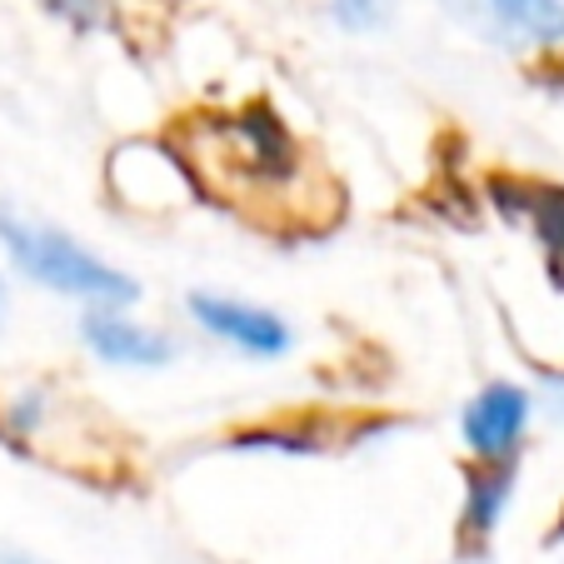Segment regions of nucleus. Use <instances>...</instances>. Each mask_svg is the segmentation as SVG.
Instances as JSON below:
<instances>
[{"label": "nucleus", "instance_id": "nucleus-7", "mask_svg": "<svg viewBox=\"0 0 564 564\" xmlns=\"http://www.w3.org/2000/svg\"><path fill=\"white\" fill-rule=\"evenodd\" d=\"M510 500H514V459H475L465 485V510H459V534L469 544H485L500 530Z\"/></svg>", "mask_w": 564, "mask_h": 564}, {"label": "nucleus", "instance_id": "nucleus-10", "mask_svg": "<svg viewBox=\"0 0 564 564\" xmlns=\"http://www.w3.org/2000/svg\"><path fill=\"white\" fill-rule=\"evenodd\" d=\"M0 564H41V560H31V554H15V550H0Z\"/></svg>", "mask_w": 564, "mask_h": 564}, {"label": "nucleus", "instance_id": "nucleus-4", "mask_svg": "<svg viewBox=\"0 0 564 564\" xmlns=\"http://www.w3.org/2000/svg\"><path fill=\"white\" fill-rule=\"evenodd\" d=\"M440 11L500 51H560L564 0H440Z\"/></svg>", "mask_w": 564, "mask_h": 564}, {"label": "nucleus", "instance_id": "nucleus-1", "mask_svg": "<svg viewBox=\"0 0 564 564\" xmlns=\"http://www.w3.org/2000/svg\"><path fill=\"white\" fill-rule=\"evenodd\" d=\"M195 191L275 230H319L335 215L325 205V171L270 106H235L195 116L175 135Z\"/></svg>", "mask_w": 564, "mask_h": 564}, {"label": "nucleus", "instance_id": "nucleus-2", "mask_svg": "<svg viewBox=\"0 0 564 564\" xmlns=\"http://www.w3.org/2000/svg\"><path fill=\"white\" fill-rule=\"evenodd\" d=\"M0 250H6V260L31 285L51 290L61 300H75V305H86V310L135 305L140 300L135 275H126L106 256H96L86 240H75L65 225L41 220V215L0 205Z\"/></svg>", "mask_w": 564, "mask_h": 564}, {"label": "nucleus", "instance_id": "nucleus-6", "mask_svg": "<svg viewBox=\"0 0 564 564\" xmlns=\"http://www.w3.org/2000/svg\"><path fill=\"white\" fill-rule=\"evenodd\" d=\"M80 340L110 370H165L175 360V335L130 315V305H100L80 315Z\"/></svg>", "mask_w": 564, "mask_h": 564}, {"label": "nucleus", "instance_id": "nucleus-5", "mask_svg": "<svg viewBox=\"0 0 564 564\" xmlns=\"http://www.w3.org/2000/svg\"><path fill=\"white\" fill-rule=\"evenodd\" d=\"M534 420V394L514 380H490L459 410V440L475 459H520Z\"/></svg>", "mask_w": 564, "mask_h": 564}, {"label": "nucleus", "instance_id": "nucleus-11", "mask_svg": "<svg viewBox=\"0 0 564 564\" xmlns=\"http://www.w3.org/2000/svg\"><path fill=\"white\" fill-rule=\"evenodd\" d=\"M6 315H11V295H6V285H0V330H6Z\"/></svg>", "mask_w": 564, "mask_h": 564}, {"label": "nucleus", "instance_id": "nucleus-3", "mask_svg": "<svg viewBox=\"0 0 564 564\" xmlns=\"http://www.w3.org/2000/svg\"><path fill=\"white\" fill-rule=\"evenodd\" d=\"M185 315H191L195 330L230 345L235 355H250V360H280L295 345V330H290V319L280 310L240 300V295H220V290H191L185 295Z\"/></svg>", "mask_w": 564, "mask_h": 564}, {"label": "nucleus", "instance_id": "nucleus-9", "mask_svg": "<svg viewBox=\"0 0 564 564\" xmlns=\"http://www.w3.org/2000/svg\"><path fill=\"white\" fill-rule=\"evenodd\" d=\"M45 6H51L55 15H65V21H70V25H80V31H90V25L100 21V6H106V0H45Z\"/></svg>", "mask_w": 564, "mask_h": 564}, {"label": "nucleus", "instance_id": "nucleus-8", "mask_svg": "<svg viewBox=\"0 0 564 564\" xmlns=\"http://www.w3.org/2000/svg\"><path fill=\"white\" fill-rule=\"evenodd\" d=\"M394 15V0H330V21L345 35H375Z\"/></svg>", "mask_w": 564, "mask_h": 564}]
</instances>
